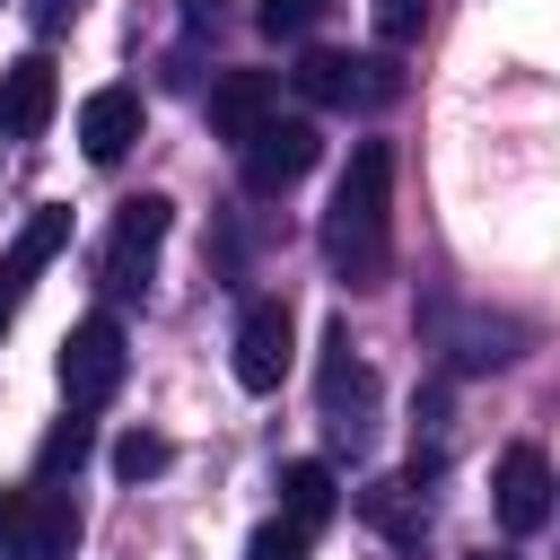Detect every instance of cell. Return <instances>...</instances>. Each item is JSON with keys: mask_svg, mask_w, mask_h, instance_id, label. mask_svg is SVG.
<instances>
[{"mask_svg": "<svg viewBox=\"0 0 560 560\" xmlns=\"http://www.w3.org/2000/svg\"><path fill=\"white\" fill-rule=\"evenodd\" d=\"M499 560H516V551H499Z\"/></svg>", "mask_w": 560, "mask_h": 560, "instance_id": "cb8c5ba5", "label": "cell"}, {"mask_svg": "<svg viewBox=\"0 0 560 560\" xmlns=\"http://www.w3.org/2000/svg\"><path fill=\"white\" fill-rule=\"evenodd\" d=\"M368 18H376L385 44H411L420 35V0H368Z\"/></svg>", "mask_w": 560, "mask_h": 560, "instance_id": "ffe728a7", "label": "cell"}, {"mask_svg": "<svg viewBox=\"0 0 560 560\" xmlns=\"http://www.w3.org/2000/svg\"><path fill=\"white\" fill-rule=\"evenodd\" d=\"M52 105H61V79H52L44 52H26V61L0 70V131H9V140H35V131L52 122Z\"/></svg>", "mask_w": 560, "mask_h": 560, "instance_id": "8fae6325", "label": "cell"}, {"mask_svg": "<svg viewBox=\"0 0 560 560\" xmlns=\"http://www.w3.org/2000/svg\"><path fill=\"white\" fill-rule=\"evenodd\" d=\"M9 315H18V298H9V289H0V332H9Z\"/></svg>", "mask_w": 560, "mask_h": 560, "instance_id": "603a6c76", "label": "cell"}, {"mask_svg": "<svg viewBox=\"0 0 560 560\" xmlns=\"http://www.w3.org/2000/svg\"><path fill=\"white\" fill-rule=\"evenodd\" d=\"M280 516L315 534V525L332 516V472H324V464H280Z\"/></svg>", "mask_w": 560, "mask_h": 560, "instance_id": "9a60e30c", "label": "cell"}, {"mask_svg": "<svg viewBox=\"0 0 560 560\" xmlns=\"http://www.w3.org/2000/svg\"><path fill=\"white\" fill-rule=\"evenodd\" d=\"M315 9H324V0H262V9H254V26H262V35H306V26H315Z\"/></svg>", "mask_w": 560, "mask_h": 560, "instance_id": "d6986e66", "label": "cell"}, {"mask_svg": "<svg viewBox=\"0 0 560 560\" xmlns=\"http://www.w3.org/2000/svg\"><path fill=\"white\" fill-rule=\"evenodd\" d=\"M289 359H298L289 306H280V298H254V306L236 315V385H245V394H271V385L289 376Z\"/></svg>", "mask_w": 560, "mask_h": 560, "instance_id": "52a82bcc", "label": "cell"}, {"mask_svg": "<svg viewBox=\"0 0 560 560\" xmlns=\"http://www.w3.org/2000/svg\"><path fill=\"white\" fill-rule=\"evenodd\" d=\"M88 0H26V18H35V35H61L70 18H79Z\"/></svg>", "mask_w": 560, "mask_h": 560, "instance_id": "44dd1931", "label": "cell"}, {"mask_svg": "<svg viewBox=\"0 0 560 560\" xmlns=\"http://www.w3.org/2000/svg\"><path fill=\"white\" fill-rule=\"evenodd\" d=\"M140 122H149V105H140V88H96L88 105H79V149L96 158V166H114L131 140H140Z\"/></svg>", "mask_w": 560, "mask_h": 560, "instance_id": "7c38bea8", "label": "cell"}, {"mask_svg": "<svg viewBox=\"0 0 560 560\" xmlns=\"http://www.w3.org/2000/svg\"><path fill=\"white\" fill-rule=\"evenodd\" d=\"M315 158H324V131H315L306 114H289V122H262V131L236 149V184H245L254 201H280L289 184H306V175H315Z\"/></svg>", "mask_w": 560, "mask_h": 560, "instance_id": "277c9868", "label": "cell"}, {"mask_svg": "<svg viewBox=\"0 0 560 560\" xmlns=\"http://www.w3.org/2000/svg\"><path fill=\"white\" fill-rule=\"evenodd\" d=\"M122 368H131V350H122V324H114V315L70 324V341H61V359H52V376H61V402H70V411L114 402V394H122Z\"/></svg>", "mask_w": 560, "mask_h": 560, "instance_id": "3957f363", "label": "cell"}, {"mask_svg": "<svg viewBox=\"0 0 560 560\" xmlns=\"http://www.w3.org/2000/svg\"><path fill=\"white\" fill-rule=\"evenodd\" d=\"M79 551V508L52 481L0 490V560H70Z\"/></svg>", "mask_w": 560, "mask_h": 560, "instance_id": "7a4b0ae2", "label": "cell"}, {"mask_svg": "<svg viewBox=\"0 0 560 560\" xmlns=\"http://www.w3.org/2000/svg\"><path fill=\"white\" fill-rule=\"evenodd\" d=\"M368 402H376V376L350 359V324H332L324 332V420H332V438H368Z\"/></svg>", "mask_w": 560, "mask_h": 560, "instance_id": "9c48e42d", "label": "cell"}, {"mask_svg": "<svg viewBox=\"0 0 560 560\" xmlns=\"http://www.w3.org/2000/svg\"><path fill=\"white\" fill-rule=\"evenodd\" d=\"M359 516H368L385 542H420V525H429V490H420L411 472H394V481H368V490H359Z\"/></svg>", "mask_w": 560, "mask_h": 560, "instance_id": "4fadbf2b", "label": "cell"}, {"mask_svg": "<svg viewBox=\"0 0 560 560\" xmlns=\"http://www.w3.org/2000/svg\"><path fill=\"white\" fill-rule=\"evenodd\" d=\"M88 446H96V429H88V411H70V420H52V429H44V446H35V481H52V472H79V464H88Z\"/></svg>", "mask_w": 560, "mask_h": 560, "instance_id": "2e32d148", "label": "cell"}, {"mask_svg": "<svg viewBox=\"0 0 560 560\" xmlns=\"http://www.w3.org/2000/svg\"><path fill=\"white\" fill-rule=\"evenodd\" d=\"M289 79H298L306 105H332V114H350V105H394V88H402L385 52H306Z\"/></svg>", "mask_w": 560, "mask_h": 560, "instance_id": "5b68a950", "label": "cell"}, {"mask_svg": "<svg viewBox=\"0 0 560 560\" xmlns=\"http://www.w3.org/2000/svg\"><path fill=\"white\" fill-rule=\"evenodd\" d=\"M166 219H175V201H166V192H131V201L114 210V236H105V262H96V280H105L114 298L149 289V254H158Z\"/></svg>", "mask_w": 560, "mask_h": 560, "instance_id": "8992f818", "label": "cell"}, {"mask_svg": "<svg viewBox=\"0 0 560 560\" xmlns=\"http://www.w3.org/2000/svg\"><path fill=\"white\" fill-rule=\"evenodd\" d=\"M184 9H192V18H219V0H184Z\"/></svg>", "mask_w": 560, "mask_h": 560, "instance_id": "7402d4cb", "label": "cell"}, {"mask_svg": "<svg viewBox=\"0 0 560 560\" xmlns=\"http://www.w3.org/2000/svg\"><path fill=\"white\" fill-rule=\"evenodd\" d=\"M175 464V446L158 438V429H131V438H114V472L122 481H149V472H166Z\"/></svg>", "mask_w": 560, "mask_h": 560, "instance_id": "e0dca14e", "label": "cell"}, {"mask_svg": "<svg viewBox=\"0 0 560 560\" xmlns=\"http://www.w3.org/2000/svg\"><path fill=\"white\" fill-rule=\"evenodd\" d=\"M61 245H70V210H35V219L18 228V245L0 254V289H9V298H26V289H35V271H44Z\"/></svg>", "mask_w": 560, "mask_h": 560, "instance_id": "5bb4252c", "label": "cell"}, {"mask_svg": "<svg viewBox=\"0 0 560 560\" xmlns=\"http://www.w3.org/2000/svg\"><path fill=\"white\" fill-rule=\"evenodd\" d=\"M262 122H280V79H271V70H228V79H210V131H219L228 149H245Z\"/></svg>", "mask_w": 560, "mask_h": 560, "instance_id": "ba28073f", "label": "cell"}, {"mask_svg": "<svg viewBox=\"0 0 560 560\" xmlns=\"http://www.w3.org/2000/svg\"><path fill=\"white\" fill-rule=\"evenodd\" d=\"M306 525H289V516H271V525H254V542H245V560H306Z\"/></svg>", "mask_w": 560, "mask_h": 560, "instance_id": "ac0fdd59", "label": "cell"}, {"mask_svg": "<svg viewBox=\"0 0 560 560\" xmlns=\"http://www.w3.org/2000/svg\"><path fill=\"white\" fill-rule=\"evenodd\" d=\"M490 490H499V525H508V534L551 525V464H542V446H508Z\"/></svg>", "mask_w": 560, "mask_h": 560, "instance_id": "30bf717a", "label": "cell"}, {"mask_svg": "<svg viewBox=\"0 0 560 560\" xmlns=\"http://www.w3.org/2000/svg\"><path fill=\"white\" fill-rule=\"evenodd\" d=\"M394 149L385 140H359L341 184H332V210H324V254L350 289H376L385 262H394Z\"/></svg>", "mask_w": 560, "mask_h": 560, "instance_id": "6da1fadb", "label": "cell"}]
</instances>
